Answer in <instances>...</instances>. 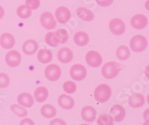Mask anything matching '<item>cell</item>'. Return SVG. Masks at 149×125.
Masks as SVG:
<instances>
[{
  "label": "cell",
  "instance_id": "obj_1",
  "mask_svg": "<svg viewBox=\"0 0 149 125\" xmlns=\"http://www.w3.org/2000/svg\"><path fill=\"white\" fill-rule=\"evenodd\" d=\"M121 68L119 65L116 62H108L102 67V74L105 79H113L119 74Z\"/></svg>",
  "mask_w": 149,
  "mask_h": 125
},
{
  "label": "cell",
  "instance_id": "obj_2",
  "mask_svg": "<svg viewBox=\"0 0 149 125\" xmlns=\"http://www.w3.org/2000/svg\"><path fill=\"white\" fill-rule=\"evenodd\" d=\"M111 97V88L107 84H101L95 88L94 98L99 103H104Z\"/></svg>",
  "mask_w": 149,
  "mask_h": 125
},
{
  "label": "cell",
  "instance_id": "obj_3",
  "mask_svg": "<svg viewBox=\"0 0 149 125\" xmlns=\"http://www.w3.org/2000/svg\"><path fill=\"white\" fill-rule=\"evenodd\" d=\"M148 46V41L146 38L141 34L133 37L130 41V47L134 52L140 53L144 51Z\"/></svg>",
  "mask_w": 149,
  "mask_h": 125
},
{
  "label": "cell",
  "instance_id": "obj_4",
  "mask_svg": "<svg viewBox=\"0 0 149 125\" xmlns=\"http://www.w3.org/2000/svg\"><path fill=\"white\" fill-rule=\"evenodd\" d=\"M45 77L46 79L49 81H57L59 79L61 75V69L58 65L55 64H52V65H48L46 67L44 71Z\"/></svg>",
  "mask_w": 149,
  "mask_h": 125
},
{
  "label": "cell",
  "instance_id": "obj_5",
  "mask_svg": "<svg viewBox=\"0 0 149 125\" xmlns=\"http://www.w3.org/2000/svg\"><path fill=\"white\" fill-rule=\"evenodd\" d=\"M70 74L73 79L76 81H81L85 79L87 72H86V67L84 65L76 64L72 66L70 70Z\"/></svg>",
  "mask_w": 149,
  "mask_h": 125
},
{
  "label": "cell",
  "instance_id": "obj_6",
  "mask_svg": "<svg viewBox=\"0 0 149 125\" xmlns=\"http://www.w3.org/2000/svg\"><path fill=\"white\" fill-rule=\"evenodd\" d=\"M40 21L42 27L48 30L54 29L56 26V23H57L53 14L49 11L43 12L41 14L40 17Z\"/></svg>",
  "mask_w": 149,
  "mask_h": 125
},
{
  "label": "cell",
  "instance_id": "obj_7",
  "mask_svg": "<svg viewBox=\"0 0 149 125\" xmlns=\"http://www.w3.org/2000/svg\"><path fill=\"white\" fill-rule=\"evenodd\" d=\"M109 29L115 35H122L125 31V24L119 18H113L109 22Z\"/></svg>",
  "mask_w": 149,
  "mask_h": 125
},
{
  "label": "cell",
  "instance_id": "obj_8",
  "mask_svg": "<svg viewBox=\"0 0 149 125\" xmlns=\"http://www.w3.org/2000/svg\"><path fill=\"white\" fill-rule=\"evenodd\" d=\"M86 63L92 67H99L102 63V55L96 51L90 50L86 54L85 56Z\"/></svg>",
  "mask_w": 149,
  "mask_h": 125
},
{
  "label": "cell",
  "instance_id": "obj_9",
  "mask_svg": "<svg viewBox=\"0 0 149 125\" xmlns=\"http://www.w3.org/2000/svg\"><path fill=\"white\" fill-rule=\"evenodd\" d=\"M22 57L20 53L17 50H10L5 55V62L9 67H16L20 64Z\"/></svg>",
  "mask_w": 149,
  "mask_h": 125
},
{
  "label": "cell",
  "instance_id": "obj_10",
  "mask_svg": "<svg viewBox=\"0 0 149 125\" xmlns=\"http://www.w3.org/2000/svg\"><path fill=\"white\" fill-rule=\"evenodd\" d=\"M56 20L60 23H66L71 17L70 11L65 6H61L55 11Z\"/></svg>",
  "mask_w": 149,
  "mask_h": 125
},
{
  "label": "cell",
  "instance_id": "obj_11",
  "mask_svg": "<svg viewBox=\"0 0 149 125\" xmlns=\"http://www.w3.org/2000/svg\"><path fill=\"white\" fill-rule=\"evenodd\" d=\"M130 25L136 29H144L148 25V18L143 14H136L130 19Z\"/></svg>",
  "mask_w": 149,
  "mask_h": 125
},
{
  "label": "cell",
  "instance_id": "obj_12",
  "mask_svg": "<svg viewBox=\"0 0 149 125\" xmlns=\"http://www.w3.org/2000/svg\"><path fill=\"white\" fill-rule=\"evenodd\" d=\"M15 45V38L10 33L5 32L0 36V46L5 50H10Z\"/></svg>",
  "mask_w": 149,
  "mask_h": 125
},
{
  "label": "cell",
  "instance_id": "obj_13",
  "mask_svg": "<svg viewBox=\"0 0 149 125\" xmlns=\"http://www.w3.org/2000/svg\"><path fill=\"white\" fill-rule=\"evenodd\" d=\"M110 114L115 121L120 122L125 116V110L121 105H114L110 109Z\"/></svg>",
  "mask_w": 149,
  "mask_h": 125
},
{
  "label": "cell",
  "instance_id": "obj_14",
  "mask_svg": "<svg viewBox=\"0 0 149 125\" xmlns=\"http://www.w3.org/2000/svg\"><path fill=\"white\" fill-rule=\"evenodd\" d=\"M81 118H83L84 121L90 123L95 119L96 111H95V109L93 106H84L81 110Z\"/></svg>",
  "mask_w": 149,
  "mask_h": 125
},
{
  "label": "cell",
  "instance_id": "obj_15",
  "mask_svg": "<svg viewBox=\"0 0 149 125\" xmlns=\"http://www.w3.org/2000/svg\"><path fill=\"white\" fill-rule=\"evenodd\" d=\"M58 105L63 110H72L74 106V100L67 94H61L58 98Z\"/></svg>",
  "mask_w": 149,
  "mask_h": 125
},
{
  "label": "cell",
  "instance_id": "obj_16",
  "mask_svg": "<svg viewBox=\"0 0 149 125\" xmlns=\"http://www.w3.org/2000/svg\"><path fill=\"white\" fill-rule=\"evenodd\" d=\"M58 58L59 62L63 64L70 63L73 58L72 51L68 47H63L60 49L58 53Z\"/></svg>",
  "mask_w": 149,
  "mask_h": 125
},
{
  "label": "cell",
  "instance_id": "obj_17",
  "mask_svg": "<svg viewBox=\"0 0 149 125\" xmlns=\"http://www.w3.org/2000/svg\"><path fill=\"white\" fill-rule=\"evenodd\" d=\"M145 102V97L139 93H134L132 95H130L128 99L129 105L134 108H139L144 105Z\"/></svg>",
  "mask_w": 149,
  "mask_h": 125
},
{
  "label": "cell",
  "instance_id": "obj_18",
  "mask_svg": "<svg viewBox=\"0 0 149 125\" xmlns=\"http://www.w3.org/2000/svg\"><path fill=\"white\" fill-rule=\"evenodd\" d=\"M22 51L26 55H33L38 50V44L34 40H28L22 44Z\"/></svg>",
  "mask_w": 149,
  "mask_h": 125
},
{
  "label": "cell",
  "instance_id": "obj_19",
  "mask_svg": "<svg viewBox=\"0 0 149 125\" xmlns=\"http://www.w3.org/2000/svg\"><path fill=\"white\" fill-rule=\"evenodd\" d=\"M17 102L21 106H23L25 107H31L34 104V98L32 95L29 93H21L17 97Z\"/></svg>",
  "mask_w": 149,
  "mask_h": 125
},
{
  "label": "cell",
  "instance_id": "obj_20",
  "mask_svg": "<svg viewBox=\"0 0 149 125\" xmlns=\"http://www.w3.org/2000/svg\"><path fill=\"white\" fill-rule=\"evenodd\" d=\"M76 15L79 19L84 21H92L94 19V14L86 8H78L76 10Z\"/></svg>",
  "mask_w": 149,
  "mask_h": 125
},
{
  "label": "cell",
  "instance_id": "obj_21",
  "mask_svg": "<svg viewBox=\"0 0 149 125\" xmlns=\"http://www.w3.org/2000/svg\"><path fill=\"white\" fill-rule=\"evenodd\" d=\"M49 91L45 86H39L36 88L34 93V98L38 103H42L47 99Z\"/></svg>",
  "mask_w": 149,
  "mask_h": 125
},
{
  "label": "cell",
  "instance_id": "obj_22",
  "mask_svg": "<svg viewBox=\"0 0 149 125\" xmlns=\"http://www.w3.org/2000/svg\"><path fill=\"white\" fill-rule=\"evenodd\" d=\"M37 59L42 64H47L52 60L53 55L51 50L48 49H41L37 53Z\"/></svg>",
  "mask_w": 149,
  "mask_h": 125
},
{
  "label": "cell",
  "instance_id": "obj_23",
  "mask_svg": "<svg viewBox=\"0 0 149 125\" xmlns=\"http://www.w3.org/2000/svg\"><path fill=\"white\" fill-rule=\"evenodd\" d=\"M73 40L78 46H84L89 43V36L84 32H77L73 37Z\"/></svg>",
  "mask_w": 149,
  "mask_h": 125
},
{
  "label": "cell",
  "instance_id": "obj_24",
  "mask_svg": "<svg viewBox=\"0 0 149 125\" xmlns=\"http://www.w3.org/2000/svg\"><path fill=\"white\" fill-rule=\"evenodd\" d=\"M45 41H46V43L48 45L53 46V47H55V46H58L61 44L59 37L54 32H48L46 34V36H45Z\"/></svg>",
  "mask_w": 149,
  "mask_h": 125
},
{
  "label": "cell",
  "instance_id": "obj_25",
  "mask_svg": "<svg viewBox=\"0 0 149 125\" xmlns=\"http://www.w3.org/2000/svg\"><path fill=\"white\" fill-rule=\"evenodd\" d=\"M41 114L43 117L47 118H53L56 115V109L54 106L51 104H45L40 109Z\"/></svg>",
  "mask_w": 149,
  "mask_h": 125
},
{
  "label": "cell",
  "instance_id": "obj_26",
  "mask_svg": "<svg viewBox=\"0 0 149 125\" xmlns=\"http://www.w3.org/2000/svg\"><path fill=\"white\" fill-rule=\"evenodd\" d=\"M116 53L117 58L122 61L127 60L130 55V50H129L127 46H125V45L119 46L117 48Z\"/></svg>",
  "mask_w": 149,
  "mask_h": 125
},
{
  "label": "cell",
  "instance_id": "obj_27",
  "mask_svg": "<svg viewBox=\"0 0 149 125\" xmlns=\"http://www.w3.org/2000/svg\"><path fill=\"white\" fill-rule=\"evenodd\" d=\"M17 14L21 19H27L31 15V10L26 5H22L17 8Z\"/></svg>",
  "mask_w": 149,
  "mask_h": 125
},
{
  "label": "cell",
  "instance_id": "obj_28",
  "mask_svg": "<svg viewBox=\"0 0 149 125\" xmlns=\"http://www.w3.org/2000/svg\"><path fill=\"white\" fill-rule=\"evenodd\" d=\"M97 124L98 125H113V118L107 114H101L97 119Z\"/></svg>",
  "mask_w": 149,
  "mask_h": 125
},
{
  "label": "cell",
  "instance_id": "obj_29",
  "mask_svg": "<svg viewBox=\"0 0 149 125\" xmlns=\"http://www.w3.org/2000/svg\"><path fill=\"white\" fill-rule=\"evenodd\" d=\"M10 110L19 117H25L28 115L27 110L18 104H12L10 106Z\"/></svg>",
  "mask_w": 149,
  "mask_h": 125
},
{
  "label": "cell",
  "instance_id": "obj_30",
  "mask_svg": "<svg viewBox=\"0 0 149 125\" xmlns=\"http://www.w3.org/2000/svg\"><path fill=\"white\" fill-rule=\"evenodd\" d=\"M63 88L65 92L68 93V94H73L74 91H76L77 86L73 81L68 80L63 83Z\"/></svg>",
  "mask_w": 149,
  "mask_h": 125
},
{
  "label": "cell",
  "instance_id": "obj_31",
  "mask_svg": "<svg viewBox=\"0 0 149 125\" xmlns=\"http://www.w3.org/2000/svg\"><path fill=\"white\" fill-rule=\"evenodd\" d=\"M55 33L58 34V36L59 37L60 41H61V44H65L66 43V41H68L69 38V35H68V32L66 29H58Z\"/></svg>",
  "mask_w": 149,
  "mask_h": 125
},
{
  "label": "cell",
  "instance_id": "obj_32",
  "mask_svg": "<svg viewBox=\"0 0 149 125\" xmlns=\"http://www.w3.org/2000/svg\"><path fill=\"white\" fill-rule=\"evenodd\" d=\"M10 84V78L5 73H0V88H6Z\"/></svg>",
  "mask_w": 149,
  "mask_h": 125
},
{
  "label": "cell",
  "instance_id": "obj_33",
  "mask_svg": "<svg viewBox=\"0 0 149 125\" xmlns=\"http://www.w3.org/2000/svg\"><path fill=\"white\" fill-rule=\"evenodd\" d=\"M40 5V0H26V5L31 10H36Z\"/></svg>",
  "mask_w": 149,
  "mask_h": 125
},
{
  "label": "cell",
  "instance_id": "obj_34",
  "mask_svg": "<svg viewBox=\"0 0 149 125\" xmlns=\"http://www.w3.org/2000/svg\"><path fill=\"white\" fill-rule=\"evenodd\" d=\"M99 6H102V7H108L113 3V0H95Z\"/></svg>",
  "mask_w": 149,
  "mask_h": 125
},
{
  "label": "cell",
  "instance_id": "obj_35",
  "mask_svg": "<svg viewBox=\"0 0 149 125\" xmlns=\"http://www.w3.org/2000/svg\"><path fill=\"white\" fill-rule=\"evenodd\" d=\"M49 124H52V125H54V124H63L65 125L66 124V122L64 121L61 120L60 118H56V119H54V120L52 121Z\"/></svg>",
  "mask_w": 149,
  "mask_h": 125
},
{
  "label": "cell",
  "instance_id": "obj_36",
  "mask_svg": "<svg viewBox=\"0 0 149 125\" xmlns=\"http://www.w3.org/2000/svg\"><path fill=\"white\" fill-rule=\"evenodd\" d=\"M34 121L32 120H31L30 118H25L22 121L20 122V124H34Z\"/></svg>",
  "mask_w": 149,
  "mask_h": 125
},
{
  "label": "cell",
  "instance_id": "obj_37",
  "mask_svg": "<svg viewBox=\"0 0 149 125\" xmlns=\"http://www.w3.org/2000/svg\"><path fill=\"white\" fill-rule=\"evenodd\" d=\"M4 15H5V11H4L3 8L0 5V20L4 17Z\"/></svg>",
  "mask_w": 149,
  "mask_h": 125
}]
</instances>
